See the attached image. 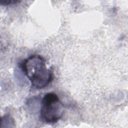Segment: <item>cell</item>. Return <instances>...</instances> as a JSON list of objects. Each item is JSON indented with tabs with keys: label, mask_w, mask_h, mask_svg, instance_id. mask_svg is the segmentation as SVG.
<instances>
[{
	"label": "cell",
	"mask_w": 128,
	"mask_h": 128,
	"mask_svg": "<svg viewBox=\"0 0 128 128\" xmlns=\"http://www.w3.org/2000/svg\"><path fill=\"white\" fill-rule=\"evenodd\" d=\"M20 0H0V4L2 5H8L10 4H14L20 2Z\"/></svg>",
	"instance_id": "3"
},
{
	"label": "cell",
	"mask_w": 128,
	"mask_h": 128,
	"mask_svg": "<svg viewBox=\"0 0 128 128\" xmlns=\"http://www.w3.org/2000/svg\"><path fill=\"white\" fill-rule=\"evenodd\" d=\"M20 67L34 89L46 88L54 78L52 69L47 68L46 60L39 54H32L24 59L21 62Z\"/></svg>",
	"instance_id": "1"
},
{
	"label": "cell",
	"mask_w": 128,
	"mask_h": 128,
	"mask_svg": "<svg viewBox=\"0 0 128 128\" xmlns=\"http://www.w3.org/2000/svg\"><path fill=\"white\" fill-rule=\"evenodd\" d=\"M64 106L57 94L53 92L46 94L42 100L40 110L41 120L48 124L56 122L62 116Z\"/></svg>",
	"instance_id": "2"
}]
</instances>
